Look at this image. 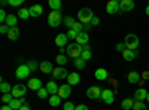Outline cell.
I'll list each match as a JSON object with an SVG mask.
<instances>
[{
    "instance_id": "obj_1",
    "label": "cell",
    "mask_w": 149,
    "mask_h": 110,
    "mask_svg": "<svg viewBox=\"0 0 149 110\" xmlns=\"http://www.w3.org/2000/svg\"><path fill=\"white\" fill-rule=\"evenodd\" d=\"M82 52H84V48H82V45H79V43H69V46L66 48V54H67V57H70V58H79L81 55H82Z\"/></svg>"
},
{
    "instance_id": "obj_2",
    "label": "cell",
    "mask_w": 149,
    "mask_h": 110,
    "mask_svg": "<svg viewBox=\"0 0 149 110\" xmlns=\"http://www.w3.org/2000/svg\"><path fill=\"white\" fill-rule=\"evenodd\" d=\"M124 45H125L127 49H130V51H136V49L139 48V45H140V40H139V37H137L136 34L130 33V34H127V36H125Z\"/></svg>"
},
{
    "instance_id": "obj_3",
    "label": "cell",
    "mask_w": 149,
    "mask_h": 110,
    "mask_svg": "<svg viewBox=\"0 0 149 110\" xmlns=\"http://www.w3.org/2000/svg\"><path fill=\"white\" fill-rule=\"evenodd\" d=\"M94 17L95 15L93 14V10L90 8H84V9H81L78 12V18H79V22L81 24H90Z\"/></svg>"
},
{
    "instance_id": "obj_4",
    "label": "cell",
    "mask_w": 149,
    "mask_h": 110,
    "mask_svg": "<svg viewBox=\"0 0 149 110\" xmlns=\"http://www.w3.org/2000/svg\"><path fill=\"white\" fill-rule=\"evenodd\" d=\"M61 21H63V17H61V12L60 10H51L49 12V15H48V24L51 27H58Z\"/></svg>"
},
{
    "instance_id": "obj_5",
    "label": "cell",
    "mask_w": 149,
    "mask_h": 110,
    "mask_svg": "<svg viewBox=\"0 0 149 110\" xmlns=\"http://www.w3.org/2000/svg\"><path fill=\"white\" fill-rule=\"evenodd\" d=\"M27 92V86L24 83H17L14 88H12V95H14V98H22L24 95Z\"/></svg>"
},
{
    "instance_id": "obj_6",
    "label": "cell",
    "mask_w": 149,
    "mask_h": 110,
    "mask_svg": "<svg viewBox=\"0 0 149 110\" xmlns=\"http://www.w3.org/2000/svg\"><path fill=\"white\" fill-rule=\"evenodd\" d=\"M102 92H103V89L100 86H97V85H94V86H90L86 89V97H88L90 100H97L102 97Z\"/></svg>"
},
{
    "instance_id": "obj_7",
    "label": "cell",
    "mask_w": 149,
    "mask_h": 110,
    "mask_svg": "<svg viewBox=\"0 0 149 110\" xmlns=\"http://www.w3.org/2000/svg\"><path fill=\"white\" fill-rule=\"evenodd\" d=\"M29 75H30V68L27 64H19L17 67V71H15L17 79H26V77H29Z\"/></svg>"
},
{
    "instance_id": "obj_8",
    "label": "cell",
    "mask_w": 149,
    "mask_h": 110,
    "mask_svg": "<svg viewBox=\"0 0 149 110\" xmlns=\"http://www.w3.org/2000/svg\"><path fill=\"white\" fill-rule=\"evenodd\" d=\"M100 98H102L106 104H113V101H115V92L110 91V89H103Z\"/></svg>"
},
{
    "instance_id": "obj_9",
    "label": "cell",
    "mask_w": 149,
    "mask_h": 110,
    "mask_svg": "<svg viewBox=\"0 0 149 110\" xmlns=\"http://www.w3.org/2000/svg\"><path fill=\"white\" fill-rule=\"evenodd\" d=\"M70 94H72V86L69 83L61 85V86L58 88V92H57V95L60 97V98H69Z\"/></svg>"
},
{
    "instance_id": "obj_10",
    "label": "cell",
    "mask_w": 149,
    "mask_h": 110,
    "mask_svg": "<svg viewBox=\"0 0 149 110\" xmlns=\"http://www.w3.org/2000/svg\"><path fill=\"white\" fill-rule=\"evenodd\" d=\"M106 12L107 14H116V12H121V9H119V3L116 2V0H110V2H107V5H106Z\"/></svg>"
},
{
    "instance_id": "obj_11",
    "label": "cell",
    "mask_w": 149,
    "mask_h": 110,
    "mask_svg": "<svg viewBox=\"0 0 149 110\" xmlns=\"http://www.w3.org/2000/svg\"><path fill=\"white\" fill-rule=\"evenodd\" d=\"M52 76H54L55 79H67L69 71H67L64 67H57V68H54V71H52Z\"/></svg>"
},
{
    "instance_id": "obj_12",
    "label": "cell",
    "mask_w": 149,
    "mask_h": 110,
    "mask_svg": "<svg viewBox=\"0 0 149 110\" xmlns=\"http://www.w3.org/2000/svg\"><path fill=\"white\" fill-rule=\"evenodd\" d=\"M67 42H69L67 34H64V33L57 34V37H55V45H57V46H60V48H67Z\"/></svg>"
},
{
    "instance_id": "obj_13",
    "label": "cell",
    "mask_w": 149,
    "mask_h": 110,
    "mask_svg": "<svg viewBox=\"0 0 149 110\" xmlns=\"http://www.w3.org/2000/svg\"><path fill=\"white\" fill-rule=\"evenodd\" d=\"M67 83L70 85V86L81 83V76H79V73H78V71H72V73H69V76H67Z\"/></svg>"
},
{
    "instance_id": "obj_14",
    "label": "cell",
    "mask_w": 149,
    "mask_h": 110,
    "mask_svg": "<svg viewBox=\"0 0 149 110\" xmlns=\"http://www.w3.org/2000/svg\"><path fill=\"white\" fill-rule=\"evenodd\" d=\"M27 88L31 89V91H39L40 88H43V86H42V80L37 79V77L30 79V80H29V85H27Z\"/></svg>"
},
{
    "instance_id": "obj_15",
    "label": "cell",
    "mask_w": 149,
    "mask_h": 110,
    "mask_svg": "<svg viewBox=\"0 0 149 110\" xmlns=\"http://www.w3.org/2000/svg\"><path fill=\"white\" fill-rule=\"evenodd\" d=\"M134 8V2L133 0H121L119 2V9L121 12H130Z\"/></svg>"
},
{
    "instance_id": "obj_16",
    "label": "cell",
    "mask_w": 149,
    "mask_h": 110,
    "mask_svg": "<svg viewBox=\"0 0 149 110\" xmlns=\"http://www.w3.org/2000/svg\"><path fill=\"white\" fill-rule=\"evenodd\" d=\"M39 70L42 73H45V75H49V73L54 71V66H52V63H49V61H43L39 66Z\"/></svg>"
},
{
    "instance_id": "obj_17",
    "label": "cell",
    "mask_w": 149,
    "mask_h": 110,
    "mask_svg": "<svg viewBox=\"0 0 149 110\" xmlns=\"http://www.w3.org/2000/svg\"><path fill=\"white\" fill-rule=\"evenodd\" d=\"M29 10H30V17L37 18V17H40V15H42L43 8H42L40 5H33L31 8H29Z\"/></svg>"
},
{
    "instance_id": "obj_18",
    "label": "cell",
    "mask_w": 149,
    "mask_h": 110,
    "mask_svg": "<svg viewBox=\"0 0 149 110\" xmlns=\"http://www.w3.org/2000/svg\"><path fill=\"white\" fill-rule=\"evenodd\" d=\"M146 97H148V91L145 88H139L134 92V101H143L146 100Z\"/></svg>"
},
{
    "instance_id": "obj_19",
    "label": "cell",
    "mask_w": 149,
    "mask_h": 110,
    "mask_svg": "<svg viewBox=\"0 0 149 110\" xmlns=\"http://www.w3.org/2000/svg\"><path fill=\"white\" fill-rule=\"evenodd\" d=\"M46 91L49 92V95H57V92H58V88L60 86H57V83L54 82V80H49V82H46Z\"/></svg>"
},
{
    "instance_id": "obj_20",
    "label": "cell",
    "mask_w": 149,
    "mask_h": 110,
    "mask_svg": "<svg viewBox=\"0 0 149 110\" xmlns=\"http://www.w3.org/2000/svg\"><path fill=\"white\" fill-rule=\"evenodd\" d=\"M6 26L9 28L12 27H17V24H18V15H14V14H8V18H6Z\"/></svg>"
},
{
    "instance_id": "obj_21",
    "label": "cell",
    "mask_w": 149,
    "mask_h": 110,
    "mask_svg": "<svg viewBox=\"0 0 149 110\" xmlns=\"http://www.w3.org/2000/svg\"><path fill=\"white\" fill-rule=\"evenodd\" d=\"M88 42H90V36H88V33H85V31L78 33L76 43H79V45H88Z\"/></svg>"
},
{
    "instance_id": "obj_22",
    "label": "cell",
    "mask_w": 149,
    "mask_h": 110,
    "mask_svg": "<svg viewBox=\"0 0 149 110\" xmlns=\"http://www.w3.org/2000/svg\"><path fill=\"white\" fill-rule=\"evenodd\" d=\"M24 104H26V98H24V97H22V98H14V100L9 103V106L14 109V110H19Z\"/></svg>"
},
{
    "instance_id": "obj_23",
    "label": "cell",
    "mask_w": 149,
    "mask_h": 110,
    "mask_svg": "<svg viewBox=\"0 0 149 110\" xmlns=\"http://www.w3.org/2000/svg\"><path fill=\"white\" fill-rule=\"evenodd\" d=\"M94 76H95L97 80H106L107 76H109V73H107L106 68H97V70L94 71Z\"/></svg>"
},
{
    "instance_id": "obj_24",
    "label": "cell",
    "mask_w": 149,
    "mask_h": 110,
    "mask_svg": "<svg viewBox=\"0 0 149 110\" xmlns=\"http://www.w3.org/2000/svg\"><path fill=\"white\" fill-rule=\"evenodd\" d=\"M8 39L9 40H17L18 37H19V28L18 27H12V28H9V31H8Z\"/></svg>"
},
{
    "instance_id": "obj_25",
    "label": "cell",
    "mask_w": 149,
    "mask_h": 110,
    "mask_svg": "<svg viewBox=\"0 0 149 110\" xmlns=\"http://www.w3.org/2000/svg\"><path fill=\"white\" fill-rule=\"evenodd\" d=\"M134 98H125V100H122V103H121V107H122V110H133V107H134Z\"/></svg>"
},
{
    "instance_id": "obj_26",
    "label": "cell",
    "mask_w": 149,
    "mask_h": 110,
    "mask_svg": "<svg viewBox=\"0 0 149 110\" xmlns=\"http://www.w3.org/2000/svg\"><path fill=\"white\" fill-rule=\"evenodd\" d=\"M122 57H124V59H125V61H133V59L137 58V52H136V51H130V49H125V51L122 52Z\"/></svg>"
},
{
    "instance_id": "obj_27",
    "label": "cell",
    "mask_w": 149,
    "mask_h": 110,
    "mask_svg": "<svg viewBox=\"0 0 149 110\" xmlns=\"http://www.w3.org/2000/svg\"><path fill=\"white\" fill-rule=\"evenodd\" d=\"M127 79H128L130 83H139V82H140V75H139L137 71H130L128 76H127Z\"/></svg>"
},
{
    "instance_id": "obj_28",
    "label": "cell",
    "mask_w": 149,
    "mask_h": 110,
    "mask_svg": "<svg viewBox=\"0 0 149 110\" xmlns=\"http://www.w3.org/2000/svg\"><path fill=\"white\" fill-rule=\"evenodd\" d=\"M12 88H14V86H10V83H8V82H2V83H0V91H2V94H10Z\"/></svg>"
},
{
    "instance_id": "obj_29",
    "label": "cell",
    "mask_w": 149,
    "mask_h": 110,
    "mask_svg": "<svg viewBox=\"0 0 149 110\" xmlns=\"http://www.w3.org/2000/svg\"><path fill=\"white\" fill-rule=\"evenodd\" d=\"M18 18H21V19H29L30 18V10L29 9H26V8H21L19 10H18Z\"/></svg>"
},
{
    "instance_id": "obj_30",
    "label": "cell",
    "mask_w": 149,
    "mask_h": 110,
    "mask_svg": "<svg viewBox=\"0 0 149 110\" xmlns=\"http://www.w3.org/2000/svg\"><path fill=\"white\" fill-rule=\"evenodd\" d=\"M48 5L52 10H60L61 9V0H49Z\"/></svg>"
},
{
    "instance_id": "obj_31",
    "label": "cell",
    "mask_w": 149,
    "mask_h": 110,
    "mask_svg": "<svg viewBox=\"0 0 149 110\" xmlns=\"http://www.w3.org/2000/svg\"><path fill=\"white\" fill-rule=\"evenodd\" d=\"M60 103H61V98L58 95H51V97H49V104H51L52 107H58Z\"/></svg>"
},
{
    "instance_id": "obj_32",
    "label": "cell",
    "mask_w": 149,
    "mask_h": 110,
    "mask_svg": "<svg viewBox=\"0 0 149 110\" xmlns=\"http://www.w3.org/2000/svg\"><path fill=\"white\" fill-rule=\"evenodd\" d=\"M55 61H57V64H60L61 67H63L66 63H67V61H69V57L67 55H57V58H55Z\"/></svg>"
},
{
    "instance_id": "obj_33",
    "label": "cell",
    "mask_w": 149,
    "mask_h": 110,
    "mask_svg": "<svg viewBox=\"0 0 149 110\" xmlns=\"http://www.w3.org/2000/svg\"><path fill=\"white\" fill-rule=\"evenodd\" d=\"M63 22H64V26L70 30V28L74 26V22H76V21H74V18H73V17H66V18L63 19Z\"/></svg>"
},
{
    "instance_id": "obj_34",
    "label": "cell",
    "mask_w": 149,
    "mask_h": 110,
    "mask_svg": "<svg viewBox=\"0 0 149 110\" xmlns=\"http://www.w3.org/2000/svg\"><path fill=\"white\" fill-rule=\"evenodd\" d=\"M85 63H86V61L82 59V58L79 57V58L74 59V67H76L78 70H82V68H85Z\"/></svg>"
},
{
    "instance_id": "obj_35",
    "label": "cell",
    "mask_w": 149,
    "mask_h": 110,
    "mask_svg": "<svg viewBox=\"0 0 149 110\" xmlns=\"http://www.w3.org/2000/svg\"><path fill=\"white\" fill-rule=\"evenodd\" d=\"M48 95H49V92L46 91V88H40L39 91H37V97H39L40 100H45Z\"/></svg>"
},
{
    "instance_id": "obj_36",
    "label": "cell",
    "mask_w": 149,
    "mask_h": 110,
    "mask_svg": "<svg viewBox=\"0 0 149 110\" xmlns=\"http://www.w3.org/2000/svg\"><path fill=\"white\" fill-rule=\"evenodd\" d=\"M27 66H29V68H30V71H36L37 68H39V66H40V64H37V63H36V61H34V59H30V61H29V63H27Z\"/></svg>"
},
{
    "instance_id": "obj_37",
    "label": "cell",
    "mask_w": 149,
    "mask_h": 110,
    "mask_svg": "<svg viewBox=\"0 0 149 110\" xmlns=\"http://www.w3.org/2000/svg\"><path fill=\"white\" fill-rule=\"evenodd\" d=\"M133 110H146V106H145V103H143V101H136V103H134Z\"/></svg>"
},
{
    "instance_id": "obj_38",
    "label": "cell",
    "mask_w": 149,
    "mask_h": 110,
    "mask_svg": "<svg viewBox=\"0 0 149 110\" xmlns=\"http://www.w3.org/2000/svg\"><path fill=\"white\" fill-rule=\"evenodd\" d=\"M2 100H3V103H5V104H9L12 100H14V95H12V94H3Z\"/></svg>"
},
{
    "instance_id": "obj_39",
    "label": "cell",
    "mask_w": 149,
    "mask_h": 110,
    "mask_svg": "<svg viewBox=\"0 0 149 110\" xmlns=\"http://www.w3.org/2000/svg\"><path fill=\"white\" fill-rule=\"evenodd\" d=\"M72 30H74L76 33H81V31H84V24H81V22H74V26L72 27Z\"/></svg>"
},
{
    "instance_id": "obj_40",
    "label": "cell",
    "mask_w": 149,
    "mask_h": 110,
    "mask_svg": "<svg viewBox=\"0 0 149 110\" xmlns=\"http://www.w3.org/2000/svg\"><path fill=\"white\" fill-rule=\"evenodd\" d=\"M91 57H93V52H91V51H84V52H82V55H81V58H82V59H85V61L91 59Z\"/></svg>"
},
{
    "instance_id": "obj_41",
    "label": "cell",
    "mask_w": 149,
    "mask_h": 110,
    "mask_svg": "<svg viewBox=\"0 0 149 110\" xmlns=\"http://www.w3.org/2000/svg\"><path fill=\"white\" fill-rule=\"evenodd\" d=\"M6 18H8V14H6L3 9H0V22L5 24V22H6Z\"/></svg>"
},
{
    "instance_id": "obj_42",
    "label": "cell",
    "mask_w": 149,
    "mask_h": 110,
    "mask_svg": "<svg viewBox=\"0 0 149 110\" xmlns=\"http://www.w3.org/2000/svg\"><path fill=\"white\" fill-rule=\"evenodd\" d=\"M67 37H69V39H74V40H76V37H78V33L74 31V30H72V28H70V30L67 31Z\"/></svg>"
},
{
    "instance_id": "obj_43",
    "label": "cell",
    "mask_w": 149,
    "mask_h": 110,
    "mask_svg": "<svg viewBox=\"0 0 149 110\" xmlns=\"http://www.w3.org/2000/svg\"><path fill=\"white\" fill-rule=\"evenodd\" d=\"M22 2H24V0H9L8 3H9L10 6H21Z\"/></svg>"
},
{
    "instance_id": "obj_44",
    "label": "cell",
    "mask_w": 149,
    "mask_h": 110,
    "mask_svg": "<svg viewBox=\"0 0 149 110\" xmlns=\"http://www.w3.org/2000/svg\"><path fill=\"white\" fill-rule=\"evenodd\" d=\"M63 109H64V110H74V109H76V106H74L73 103H70V101H67Z\"/></svg>"
},
{
    "instance_id": "obj_45",
    "label": "cell",
    "mask_w": 149,
    "mask_h": 110,
    "mask_svg": "<svg viewBox=\"0 0 149 110\" xmlns=\"http://www.w3.org/2000/svg\"><path fill=\"white\" fill-rule=\"evenodd\" d=\"M115 49H116L118 52H124V51L127 49V48H125V45H124V43H118V45L115 46Z\"/></svg>"
},
{
    "instance_id": "obj_46",
    "label": "cell",
    "mask_w": 149,
    "mask_h": 110,
    "mask_svg": "<svg viewBox=\"0 0 149 110\" xmlns=\"http://www.w3.org/2000/svg\"><path fill=\"white\" fill-rule=\"evenodd\" d=\"M8 31H9V27L6 26V24H2V26H0V33H2V34H8Z\"/></svg>"
},
{
    "instance_id": "obj_47",
    "label": "cell",
    "mask_w": 149,
    "mask_h": 110,
    "mask_svg": "<svg viewBox=\"0 0 149 110\" xmlns=\"http://www.w3.org/2000/svg\"><path fill=\"white\" fill-rule=\"evenodd\" d=\"M90 24H91V26H98V24H100V19H98L97 17H94V18L91 19V22H90Z\"/></svg>"
},
{
    "instance_id": "obj_48",
    "label": "cell",
    "mask_w": 149,
    "mask_h": 110,
    "mask_svg": "<svg viewBox=\"0 0 149 110\" xmlns=\"http://www.w3.org/2000/svg\"><path fill=\"white\" fill-rule=\"evenodd\" d=\"M74 110H90V109L86 107L85 104H79V106H76V109H74Z\"/></svg>"
},
{
    "instance_id": "obj_49",
    "label": "cell",
    "mask_w": 149,
    "mask_h": 110,
    "mask_svg": "<svg viewBox=\"0 0 149 110\" xmlns=\"http://www.w3.org/2000/svg\"><path fill=\"white\" fill-rule=\"evenodd\" d=\"M0 110H14V109H12L9 104H5L3 107H0Z\"/></svg>"
},
{
    "instance_id": "obj_50",
    "label": "cell",
    "mask_w": 149,
    "mask_h": 110,
    "mask_svg": "<svg viewBox=\"0 0 149 110\" xmlns=\"http://www.w3.org/2000/svg\"><path fill=\"white\" fill-rule=\"evenodd\" d=\"M19 110H31V109H30V107H29V104L26 103V104H24V106H22V107H21Z\"/></svg>"
},
{
    "instance_id": "obj_51",
    "label": "cell",
    "mask_w": 149,
    "mask_h": 110,
    "mask_svg": "<svg viewBox=\"0 0 149 110\" xmlns=\"http://www.w3.org/2000/svg\"><path fill=\"white\" fill-rule=\"evenodd\" d=\"M145 12H146V15H148V17H149V5H148V6H146V9H145Z\"/></svg>"
},
{
    "instance_id": "obj_52",
    "label": "cell",
    "mask_w": 149,
    "mask_h": 110,
    "mask_svg": "<svg viewBox=\"0 0 149 110\" xmlns=\"http://www.w3.org/2000/svg\"><path fill=\"white\" fill-rule=\"evenodd\" d=\"M146 100H148V101H149V92H148V97H146Z\"/></svg>"
}]
</instances>
